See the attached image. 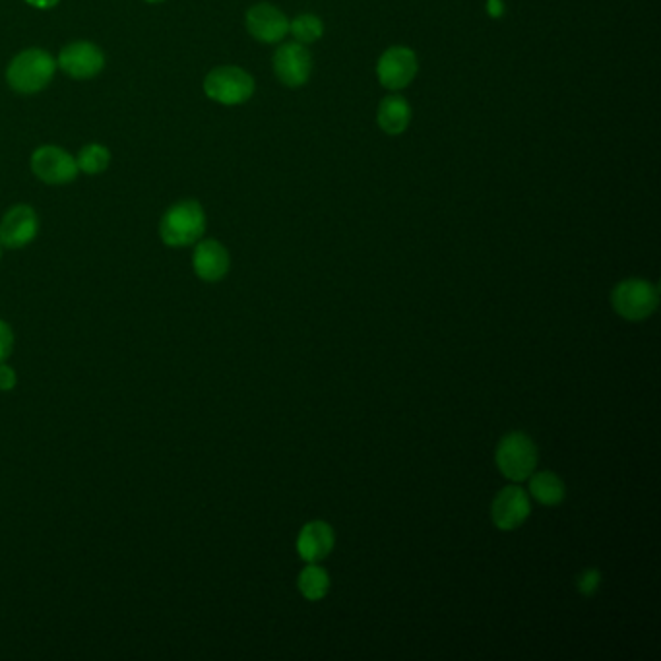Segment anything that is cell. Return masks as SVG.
I'll list each match as a JSON object with an SVG mask.
<instances>
[{
    "label": "cell",
    "instance_id": "cell-21",
    "mask_svg": "<svg viewBox=\"0 0 661 661\" xmlns=\"http://www.w3.org/2000/svg\"><path fill=\"white\" fill-rule=\"evenodd\" d=\"M12 349H14V332L4 320H0V363H6V359L12 355Z\"/></svg>",
    "mask_w": 661,
    "mask_h": 661
},
{
    "label": "cell",
    "instance_id": "cell-23",
    "mask_svg": "<svg viewBox=\"0 0 661 661\" xmlns=\"http://www.w3.org/2000/svg\"><path fill=\"white\" fill-rule=\"evenodd\" d=\"M487 14L491 18H501L504 14V2L503 0H487Z\"/></svg>",
    "mask_w": 661,
    "mask_h": 661
},
{
    "label": "cell",
    "instance_id": "cell-9",
    "mask_svg": "<svg viewBox=\"0 0 661 661\" xmlns=\"http://www.w3.org/2000/svg\"><path fill=\"white\" fill-rule=\"evenodd\" d=\"M39 220L32 206L18 204L0 220V245L4 249H24L37 237Z\"/></svg>",
    "mask_w": 661,
    "mask_h": 661
},
{
    "label": "cell",
    "instance_id": "cell-6",
    "mask_svg": "<svg viewBox=\"0 0 661 661\" xmlns=\"http://www.w3.org/2000/svg\"><path fill=\"white\" fill-rule=\"evenodd\" d=\"M419 61L415 51L406 45H394L386 49L377 63V78L382 88L400 92L415 80Z\"/></svg>",
    "mask_w": 661,
    "mask_h": 661
},
{
    "label": "cell",
    "instance_id": "cell-3",
    "mask_svg": "<svg viewBox=\"0 0 661 661\" xmlns=\"http://www.w3.org/2000/svg\"><path fill=\"white\" fill-rule=\"evenodd\" d=\"M611 305L617 315L627 320H646L656 313L660 305V289L646 280H625L615 285L611 293Z\"/></svg>",
    "mask_w": 661,
    "mask_h": 661
},
{
    "label": "cell",
    "instance_id": "cell-24",
    "mask_svg": "<svg viewBox=\"0 0 661 661\" xmlns=\"http://www.w3.org/2000/svg\"><path fill=\"white\" fill-rule=\"evenodd\" d=\"M26 2L33 8H39V10H49V8H55L59 4V0H26Z\"/></svg>",
    "mask_w": 661,
    "mask_h": 661
},
{
    "label": "cell",
    "instance_id": "cell-12",
    "mask_svg": "<svg viewBox=\"0 0 661 661\" xmlns=\"http://www.w3.org/2000/svg\"><path fill=\"white\" fill-rule=\"evenodd\" d=\"M530 512H532V506H530L528 495L520 487H514V485L501 489L491 506V518H493L495 526L504 532L520 528L528 520Z\"/></svg>",
    "mask_w": 661,
    "mask_h": 661
},
{
    "label": "cell",
    "instance_id": "cell-4",
    "mask_svg": "<svg viewBox=\"0 0 661 661\" xmlns=\"http://www.w3.org/2000/svg\"><path fill=\"white\" fill-rule=\"evenodd\" d=\"M254 78L239 66H218L204 80L206 95L221 105H241L254 94Z\"/></svg>",
    "mask_w": 661,
    "mask_h": 661
},
{
    "label": "cell",
    "instance_id": "cell-2",
    "mask_svg": "<svg viewBox=\"0 0 661 661\" xmlns=\"http://www.w3.org/2000/svg\"><path fill=\"white\" fill-rule=\"evenodd\" d=\"M57 70V61L43 49H26L18 53L6 68L8 86L16 94L32 95L45 90Z\"/></svg>",
    "mask_w": 661,
    "mask_h": 661
},
{
    "label": "cell",
    "instance_id": "cell-1",
    "mask_svg": "<svg viewBox=\"0 0 661 661\" xmlns=\"http://www.w3.org/2000/svg\"><path fill=\"white\" fill-rule=\"evenodd\" d=\"M206 231V214L196 200L173 204L159 221V237L167 247L183 249L202 239Z\"/></svg>",
    "mask_w": 661,
    "mask_h": 661
},
{
    "label": "cell",
    "instance_id": "cell-25",
    "mask_svg": "<svg viewBox=\"0 0 661 661\" xmlns=\"http://www.w3.org/2000/svg\"><path fill=\"white\" fill-rule=\"evenodd\" d=\"M146 2H150V4H158V2H163V0H146Z\"/></svg>",
    "mask_w": 661,
    "mask_h": 661
},
{
    "label": "cell",
    "instance_id": "cell-7",
    "mask_svg": "<svg viewBox=\"0 0 661 661\" xmlns=\"http://www.w3.org/2000/svg\"><path fill=\"white\" fill-rule=\"evenodd\" d=\"M33 175L47 185H66L78 177V163L59 146H41L33 152Z\"/></svg>",
    "mask_w": 661,
    "mask_h": 661
},
{
    "label": "cell",
    "instance_id": "cell-26",
    "mask_svg": "<svg viewBox=\"0 0 661 661\" xmlns=\"http://www.w3.org/2000/svg\"><path fill=\"white\" fill-rule=\"evenodd\" d=\"M0 258H2V245H0Z\"/></svg>",
    "mask_w": 661,
    "mask_h": 661
},
{
    "label": "cell",
    "instance_id": "cell-11",
    "mask_svg": "<svg viewBox=\"0 0 661 661\" xmlns=\"http://www.w3.org/2000/svg\"><path fill=\"white\" fill-rule=\"evenodd\" d=\"M247 30L260 43H280L289 33V20L280 8L268 2H258L247 12Z\"/></svg>",
    "mask_w": 661,
    "mask_h": 661
},
{
    "label": "cell",
    "instance_id": "cell-19",
    "mask_svg": "<svg viewBox=\"0 0 661 661\" xmlns=\"http://www.w3.org/2000/svg\"><path fill=\"white\" fill-rule=\"evenodd\" d=\"M289 33L297 43L311 45L324 35V24L315 14H299L289 22Z\"/></svg>",
    "mask_w": 661,
    "mask_h": 661
},
{
    "label": "cell",
    "instance_id": "cell-5",
    "mask_svg": "<svg viewBox=\"0 0 661 661\" xmlns=\"http://www.w3.org/2000/svg\"><path fill=\"white\" fill-rule=\"evenodd\" d=\"M495 462L504 477L512 481H524L536 472V444L524 433H510L499 442Z\"/></svg>",
    "mask_w": 661,
    "mask_h": 661
},
{
    "label": "cell",
    "instance_id": "cell-22",
    "mask_svg": "<svg viewBox=\"0 0 661 661\" xmlns=\"http://www.w3.org/2000/svg\"><path fill=\"white\" fill-rule=\"evenodd\" d=\"M18 382L16 371L12 367H8L6 363H0V390L2 392H10Z\"/></svg>",
    "mask_w": 661,
    "mask_h": 661
},
{
    "label": "cell",
    "instance_id": "cell-18",
    "mask_svg": "<svg viewBox=\"0 0 661 661\" xmlns=\"http://www.w3.org/2000/svg\"><path fill=\"white\" fill-rule=\"evenodd\" d=\"M76 163H78V171L86 175H101L111 165V152L105 146L94 142L80 150Z\"/></svg>",
    "mask_w": 661,
    "mask_h": 661
},
{
    "label": "cell",
    "instance_id": "cell-13",
    "mask_svg": "<svg viewBox=\"0 0 661 661\" xmlns=\"http://www.w3.org/2000/svg\"><path fill=\"white\" fill-rule=\"evenodd\" d=\"M231 266L229 252L216 239L198 241L192 254V268L202 282L216 284L221 282Z\"/></svg>",
    "mask_w": 661,
    "mask_h": 661
},
{
    "label": "cell",
    "instance_id": "cell-20",
    "mask_svg": "<svg viewBox=\"0 0 661 661\" xmlns=\"http://www.w3.org/2000/svg\"><path fill=\"white\" fill-rule=\"evenodd\" d=\"M599 586H601V572L596 568H590V570L582 572L578 576V582H576V588L584 598H592L598 592Z\"/></svg>",
    "mask_w": 661,
    "mask_h": 661
},
{
    "label": "cell",
    "instance_id": "cell-16",
    "mask_svg": "<svg viewBox=\"0 0 661 661\" xmlns=\"http://www.w3.org/2000/svg\"><path fill=\"white\" fill-rule=\"evenodd\" d=\"M528 479H530V493L537 503L557 506L565 501L567 487L557 473L534 472Z\"/></svg>",
    "mask_w": 661,
    "mask_h": 661
},
{
    "label": "cell",
    "instance_id": "cell-8",
    "mask_svg": "<svg viewBox=\"0 0 661 661\" xmlns=\"http://www.w3.org/2000/svg\"><path fill=\"white\" fill-rule=\"evenodd\" d=\"M274 72L278 80L287 88H301L309 82L313 72V57L307 49V45H301L297 41L285 43L272 59Z\"/></svg>",
    "mask_w": 661,
    "mask_h": 661
},
{
    "label": "cell",
    "instance_id": "cell-10",
    "mask_svg": "<svg viewBox=\"0 0 661 661\" xmlns=\"http://www.w3.org/2000/svg\"><path fill=\"white\" fill-rule=\"evenodd\" d=\"M57 66H61L74 80H90L103 70L105 55L90 41H76L64 47Z\"/></svg>",
    "mask_w": 661,
    "mask_h": 661
},
{
    "label": "cell",
    "instance_id": "cell-15",
    "mask_svg": "<svg viewBox=\"0 0 661 661\" xmlns=\"http://www.w3.org/2000/svg\"><path fill=\"white\" fill-rule=\"evenodd\" d=\"M377 123L380 130L390 136H398L408 130L411 123L410 101L404 95H386L378 103Z\"/></svg>",
    "mask_w": 661,
    "mask_h": 661
},
{
    "label": "cell",
    "instance_id": "cell-17",
    "mask_svg": "<svg viewBox=\"0 0 661 661\" xmlns=\"http://www.w3.org/2000/svg\"><path fill=\"white\" fill-rule=\"evenodd\" d=\"M299 592L309 601H320L326 598L330 590V576L324 568L318 567L316 563H311L309 567L303 568L297 580Z\"/></svg>",
    "mask_w": 661,
    "mask_h": 661
},
{
    "label": "cell",
    "instance_id": "cell-14",
    "mask_svg": "<svg viewBox=\"0 0 661 661\" xmlns=\"http://www.w3.org/2000/svg\"><path fill=\"white\" fill-rule=\"evenodd\" d=\"M334 543H336V536H334L332 526L315 520L301 528L299 537H297V553L307 563H318L332 553Z\"/></svg>",
    "mask_w": 661,
    "mask_h": 661
}]
</instances>
